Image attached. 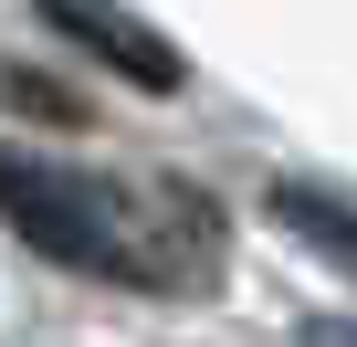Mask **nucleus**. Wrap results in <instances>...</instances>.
Here are the masks:
<instances>
[{"label":"nucleus","instance_id":"1","mask_svg":"<svg viewBox=\"0 0 357 347\" xmlns=\"http://www.w3.org/2000/svg\"><path fill=\"white\" fill-rule=\"evenodd\" d=\"M0 221H11L43 263H63V274H95V284H178L168 253H158V190H116V179H95V168L0 147Z\"/></svg>","mask_w":357,"mask_h":347},{"label":"nucleus","instance_id":"2","mask_svg":"<svg viewBox=\"0 0 357 347\" xmlns=\"http://www.w3.org/2000/svg\"><path fill=\"white\" fill-rule=\"evenodd\" d=\"M32 11H43L74 53H95L105 74H126L137 95H190V53H178L147 11H126V0H32Z\"/></svg>","mask_w":357,"mask_h":347},{"label":"nucleus","instance_id":"3","mask_svg":"<svg viewBox=\"0 0 357 347\" xmlns=\"http://www.w3.org/2000/svg\"><path fill=\"white\" fill-rule=\"evenodd\" d=\"M273 221L315 253V263H336L347 284H357V211L336 200V190H305V179H273Z\"/></svg>","mask_w":357,"mask_h":347},{"label":"nucleus","instance_id":"4","mask_svg":"<svg viewBox=\"0 0 357 347\" xmlns=\"http://www.w3.org/2000/svg\"><path fill=\"white\" fill-rule=\"evenodd\" d=\"M0 95H11V105H32V116H63V126H84V95H53V84H32L22 64H0Z\"/></svg>","mask_w":357,"mask_h":347},{"label":"nucleus","instance_id":"5","mask_svg":"<svg viewBox=\"0 0 357 347\" xmlns=\"http://www.w3.org/2000/svg\"><path fill=\"white\" fill-rule=\"evenodd\" d=\"M294 347H357V326H347V316H305V326H294Z\"/></svg>","mask_w":357,"mask_h":347}]
</instances>
